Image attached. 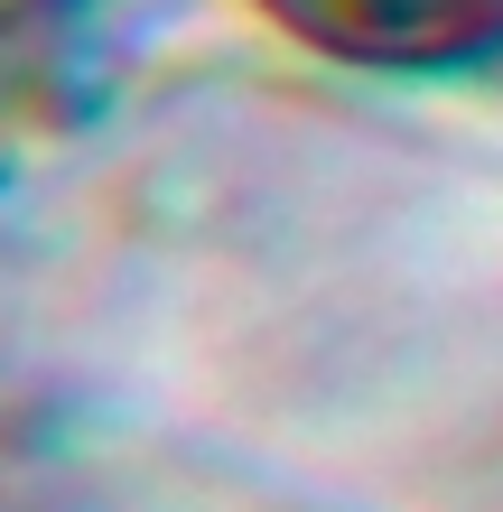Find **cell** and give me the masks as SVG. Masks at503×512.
Here are the masks:
<instances>
[{"mask_svg": "<svg viewBox=\"0 0 503 512\" xmlns=\"http://www.w3.org/2000/svg\"><path fill=\"white\" fill-rule=\"evenodd\" d=\"M261 10L354 66H466L503 47V0H261Z\"/></svg>", "mask_w": 503, "mask_h": 512, "instance_id": "6da1fadb", "label": "cell"}]
</instances>
